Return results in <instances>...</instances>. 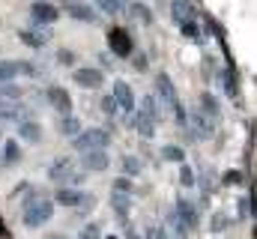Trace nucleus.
I'll return each instance as SVG.
<instances>
[{
	"label": "nucleus",
	"instance_id": "24",
	"mask_svg": "<svg viewBox=\"0 0 257 239\" xmlns=\"http://www.w3.org/2000/svg\"><path fill=\"white\" fill-rule=\"evenodd\" d=\"M221 84H224V93L230 99H239V87H236V72L233 69H224L221 72Z\"/></svg>",
	"mask_w": 257,
	"mask_h": 239
},
{
	"label": "nucleus",
	"instance_id": "5",
	"mask_svg": "<svg viewBox=\"0 0 257 239\" xmlns=\"http://www.w3.org/2000/svg\"><path fill=\"white\" fill-rule=\"evenodd\" d=\"M108 45H111V54H117V57H132V51H135V42L123 27L108 30Z\"/></svg>",
	"mask_w": 257,
	"mask_h": 239
},
{
	"label": "nucleus",
	"instance_id": "19",
	"mask_svg": "<svg viewBox=\"0 0 257 239\" xmlns=\"http://www.w3.org/2000/svg\"><path fill=\"white\" fill-rule=\"evenodd\" d=\"M132 123H135V132H138L141 138H153V135H156V123H153V120L147 117L144 111H138Z\"/></svg>",
	"mask_w": 257,
	"mask_h": 239
},
{
	"label": "nucleus",
	"instance_id": "16",
	"mask_svg": "<svg viewBox=\"0 0 257 239\" xmlns=\"http://www.w3.org/2000/svg\"><path fill=\"white\" fill-rule=\"evenodd\" d=\"M18 39L30 48H45L48 45V30H18Z\"/></svg>",
	"mask_w": 257,
	"mask_h": 239
},
{
	"label": "nucleus",
	"instance_id": "9",
	"mask_svg": "<svg viewBox=\"0 0 257 239\" xmlns=\"http://www.w3.org/2000/svg\"><path fill=\"white\" fill-rule=\"evenodd\" d=\"M72 81L78 84V87H84V90H96V87H102V72L99 69H93V66H78L75 69V75H72Z\"/></svg>",
	"mask_w": 257,
	"mask_h": 239
},
{
	"label": "nucleus",
	"instance_id": "7",
	"mask_svg": "<svg viewBox=\"0 0 257 239\" xmlns=\"http://www.w3.org/2000/svg\"><path fill=\"white\" fill-rule=\"evenodd\" d=\"M30 18H33V24H54L57 18H60V9L51 3V0H36L33 6H30Z\"/></svg>",
	"mask_w": 257,
	"mask_h": 239
},
{
	"label": "nucleus",
	"instance_id": "26",
	"mask_svg": "<svg viewBox=\"0 0 257 239\" xmlns=\"http://www.w3.org/2000/svg\"><path fill=\"white\" fill-rule=\"evenodd\" d=\"M111 206H114L117 215H128V209H132V197H128V194H120V191H114Z\"/></svg>",
	"mask_w": 257,
	"mask_h": 239
},
{
	"label": "nucleus",
	"instance_id": "23",
	"mask_svg": "<svg viewBox=\"0 0 257 239\" xmlns=\"http://www.w3.org/2000/svg\"><path fill=\"white\" fill-rule=\"evenodd\" d=\"M200 114H206L209 120H218V102H215V96L212 93H203L200 96V108H197Z\"/></svg>",
	"mask_w": 257,
	"mask_h": 239
},
{
	"label": "nucleus",
	"instance_id": "37",
	"mask_svg": "<svg viewBox=\"0 0 257 239\" xmlns=\"http://www.w3.org/2000/svg\"><path fill=\"white\" fill-rule=\"evenodd\" d=\"M114 191H120V194H128V191H132V179H128V177L114 179Z\"/></svg>",
	"mask_w": 257,
	"mask_h": 239
},
{
	"label": "nucleus",
	"instance_id": "6",
	"mask_svg": "<svg viewBox=\"0 0 257 239\" xmlns=\"http://www.w3.org/2000/svg\"><path fill=\"white\" fill-rule=\"evenodd\" d=\"M33 120V111L24 102H3L0 99V123H24Z\"/></svg>",
	"mask_w": 257,
	"mask_h": 239
},
{
	"label": "nucleus",
	"instance_id": "14",
	"mask_svg": "<svg viewBox=\"0 0 257 239\" xmlns=\"http://www.w3.org/2000/svg\"><path fill=\"white\" fill-rule=\"evenodd\" d=\"M18 138L24 144H39L42 141V126L36 120H24V123H18Z\"/></svg>",
	"mask_w": 257,
	"mask_h": 239
},
{
	"label": "nucleus",
	"instance_id": "2",
	"mask_svg": "<svg viewBox=\"0 0 257 239\" xmlns=\"http://www.w3.org/2000/svg\"><path fill=\"white\" fill-rule=\"evenodd\" d=\"M108 147H111V132H105V129H87V132H78L72 138V150H78V153L108 150Z\"/></svg>",
	"mask_w": 257,
	"mask_h": 239
},
{
	"label": "nucleus",
	"instance_id": "42",
	"mask_svg": "<svg viewBox=\"0 0 257 239\" xmlns=\"http://www.w3.org/2000/svg\"><path fill=\"white\" fill-rule=\"evenodd\" d=\"M45 239H69V236H66V233H48Z\"/></svg>",
	"mask_w": 257,
	"mask_h": 239
},
{
	"label": "nucleus",
	"instance_id": "31",
	"mask_svg": "<svg viewBox=\"0 0 257 239\" xmlns=\"http://www.w3.org/2000/svg\"><path fill=\"white\" fill-rule=\"evenodd\" d=\"M78 239H102V227H99L96 221H90V224H84V227L78 230Z\"/></svg>",
	"mask_w": 257,
	"mask_h": 239
},
{
	"label": "nucleus",
	"instance_id": "41",
	"mask_svg": "<svg viewBox=\"0 0 257 239\" xmlns=\"http://www.w3.org/2000/svg\"><path fill=\"white\" fill-rule=\"evenodd\" d=\"M135 69H138V72H147V57H138V60H135Z\"/></svg>",
	"mask_w": 257,
	"mask_h": 239
},
{
	"label": "nucleus",
	"instance_id": "12",
	"mask_svg": "<svg viewBox=\"0 0 257 239\" xmlns=\"http://www.w3.org/2000/svg\"><path fill=\"white\" fill-rule=\"evenodd\" d=\"M45 99H48V105L57 114H72V96L66 93L63 87H48L45 90Z\"/></svg>",
	"mask_w": 257,
	"mask_h": 239
},
{
	"label": "nucleus",
	"instance_id": "45",
	"mask_svg": "<svg viewBox=\"0 0 257 239\" xmlns=\"http://www.w3.org/2000/svg\"><path fill=\"white\" fill-rule=\"evenodd\" d=\"M0 138H3V123H0Z\"/></svg>",
	"mask_w": 257,
	"mask_h": 239
},
{
	"label": "nucleus",
	"instance_id": "4",
	"mask_svg": "<svg viewBox=\"0 0 257 239\" xmlns=\"http://www.w3.org/2000/svg\"><path fill=\"white\" fill-rule=\"evenodd\" d=\"M186 126H192L194 138H200V141H206V138L215 135V120H209L206 114H200L197 108H192V111L186 114Z\"/></svg>",
	"mask_w": 257,
	"mask_h": 239
},
{
	"label": "nucleus",
	"instance_id": "15",
	"mask_svg": "<svg viewBox=\"0 0 257 239\" xmlns=\"http://www.w3.org/2000/svg\"><path fill=\"white\" fill-rule=\"evenodd\" d=\"M66 12H69V18L84 21V24L96 21V9H93V6H87V3H78V0H72V3L66 6Z\"/></svg>",
	"mask_w": 257,
	"mask_h": 239
},
{
	"label": "nucleus",
	"instance_id": "33",
	"mask_svg": "<svg viewBox=\"0 0 257 239\" xmlns=\"http://www.w3.org/2000/svg\"><path fill=\"white\" fill-rule=\"evenodd\" d=\"M236 215H239L242 221H245V218H251V197H248V194L236 200Z\"/></svg>",
	"mask_w": 257,
	"mask_h": 239
},
{
	"label": "nucleus",
	"instance_id": "20",
	"mask_svg": "<svg viewBox=\"0 0 257 239\" xmlns=\"http://www.w3.org/2000/svg\"><path fill=\"white\" fill-rule=\"evenodd\" d=\"M21 75V63L15 60H0V84H9Z\"/></svg>",
	"mask_w": 257,
	"mask_h": 239
},
{
	"label": "nucleus",
	"instance_id": "27",
	"mask_svg": "<svg viewBox=\"0 0 257 239\" xmlns=\"http://www.w3.org/2000/svg\"><path fill=\"white\" fill-rule=\"evenodd\" d=\"M0 99H24V90H21L15 81H9V84H0Z\"/></svg>",
	"mask_w": 257,
	"mask_h": 239
},
{
	"label": "nucleus",
	"instance_id": "18",
	"mask_svg": "<svg viewBox=\"0 0 257 239\" xmlns=\"http://www.w3.org/2000/svg\"><path fill=\"white\" fill-rule=\"evenodd\" d=\"M57 132L66 135V138H75V135L81 132V120L75 117V114H60V120H57Z\"/></svg>",
	"mask_w": 257,
	"mask_h": 239
},
{
	"label": "nucleus",
	"instance_id": "46",
	"mask_svg": "<svg viewBox=\"0 0 257 239\" xmlns=\"http://www.w3.org/2000/svg\"><path fill=\"white\" fill-rule=\"evenodd\" d=\"M168 239H171V236H168ZM174 239H177V236H174Z\"/></svg>",
	"mask_w": 257,
	"mask_h": 239
},
{
	"label": "nucleus",
	"instance_id": "39",
	"mask_svg": "<svg viewBox=\"0 0 257 239\" xmlns=\"http://www.w3.org/2000/svg\"><path fill=\"white\" fill-rule=\"evenodd\" d=\"M236 182H242V174H239V171H227V177H224V185H236Z\"/></svg>",
	"mask_w": 257,
	"mask_h": 239
},
{
	"label": "nucleus",
	"instance_id": "38",
	"mask_svg": "<svg viewBox=\"0 0 257 239\" xmlns=\"http://www.w3.org/2000/svg\"><path fill=\"white\" fill-rule=\"evenodd\" d=\"M102 111H105L108 117H114V114H117V102H114L111 96H105V99H102Z\"/></svg>",
	"mask_w": 257,
	"mask_h": 239
},
{
	"label": "nucleus",
	"instance_id": "3",
	"mask_svg": "<svg viewBox=\"0 0 257 239\" xmlns=\"http://www.w3.org/2000/svg\"><path fill=\"white\" fill-rule=\"evenodd\" d=\"M54 200H57L60 206H69V209H87V206L93 203V194H87V191H78V188H69V185H63V188L54 194Z\"/></svg>",
	"mask_w": 257,
	"mask_h": 239
},
{
	"label": "nucleus",
	"instance_id": "22",
	"mask_svg": "<svg viewBox=\"0 0 257 239\" xmlns=\"http://www.w3.org/2000/svg\"><path fill=\"white\" fill-rule=\"evenodd\" d=\"M18 159H21V147H18V141H6V144H3L0 165H15Z\"/></svg>",
	"mask_w": 257,
	"mask_h": 239
},
{
	"label": "nucleus",
	"instance_id": "28",
	"mask_svg": "<svg viewBox=\"0 0 257 239\" xmlns=\"http://www.w3.org/2000/svg\"><path fill=\"white\" fill-rule=\"evenodd\" d=\"M162 156H165L168 162H180V165L186 162V153H183V147H177V144H168V147L162 150Z\"/></svg>",
	"mask_w": 257,
	"mask_h": 239
},
{
	"label": "nucleus",
	"instance_id": "30",
	"mask_svg": "<svg viewBox=\"0 0 257 239\" xmlns=\"http://www.w3.org/2000/svg\"><path fill=\"white\" fill-rule=\"evenodd\" d=\"M120 165H123L126 177H138V174H141V162H138L135 156H123V159H120Z\"/></svg>",
	"mask_w": 257,
	"mask_h": 239
},
{
	"label": "nucleus",
	"instance_id": "44",
	"mask_svg": "<svg viewBox=\"0 0 257 239\" xmlns=\"http://www.w3.org/2000/svg\"><path fill=\"white\" fill-rule=\"evenodd\" d=\"M3 230H6V227H3V221H0V233H3Z\"/></svg>",
	"mask_w": 257,
	"mask_h": 239
},
{
	"label": "nucleus",
	"instance_id": "35",
	"mask_svg": "<svg viewBox=\"0 0 257 239\" xmlns=\"http://www.w3.org/2000/svg\"><path fill=\"white\" fill-rule=\"evenodd\" d=\"M180 30H183V36H189V39H200V27H197V21H183L180 24Z\"/></svg>",
	"mask_w": 257,
	"mask_h": 239
},
{
	"label": "nucleus",
	"instance_id": "17",
	"mask_svg": "<svg viewBox=\"0 0 257 239\" xmlns=\"http://www.w3.org/2000/svg\"><path fill=\"white\" fill-rule=\"evenodd\" d=\"M171 15L177 18V24H183V21H192V18H194L192 0H171Z\"/></svg>",
	"mask_w": 257,
	"mask_h": 239
},
{
	"label": "nucleus",
	"instance_id": "25",
	"mask_svg": "<svg viewBox=\"0 0 257 239\" xmlns=\"http://www.w3.org/2000/svg\"><path fill=\"white\" fill-rule=\"evenodd\" d=\"M93 3H96L99 12H105V15H117V12L126 9V0H93Z\"/></svg>",
	"mask_w": 257,
	"mask_h": 239
},
{
	"label": "nucleus",
	"instance_id": "8",
	"mask_svg": "<svg viewBox=\"0 0 257 239\" xmlns=\"http://www.w3.org/2000/svg\"><path fill=\"white\" fill-rule=\"evenodd\" d=\"M108 165H111V159H108L105 150H87V153H81V168L87 174H102V171H108Z\"/></svg>",
	"mask_w": 257,
	"mask_h": 239
},
{
	"label": "nucleus",
	"instance_id": "43",
	"mask_svg": "<svg viewBox=\"0 0 257 239\" xmlns=\"http://www.w3.org/2000/svg\"><path fill=\"white\" fill-rule=\"evenodd\" d=\"M126 239H144V236H141V233H135V230H128V233H126Z\"/></svg>",
	"mask_w": 257,
	"mask_h": 239
},
{
	"label": "nucleus",
	"instance_id": "29",
	"mask_svg": "<svg viewBox=\"0 0 257 239\" xmlns=\"http://www.w3.org/2000/svg\"><path fill=\"white\" fill-rule=\"evenodd\" d=\"M141 111L153 120V123H159V105H156V99H153V96H144V102H141Z\"/></svg>",
	"mask_w": 257,
	"mask_h": 239
},
{
	"label": "nucleus",
	"instance_id": "21",
	"mask_svg": "<svg viewBox=\"0 0 257 239\" xmlns=\"http://www.w3.org/2000/svg\"><path fill=\"white\" fill-rule=\"evenodd\" d=\"M168 227H171V230L177 233V239H186V236H189V233H192V230H189V227L183 224V218L177 215V209H174V206L168 209Z\"/></svg>",
	"mask_w": 257,
	"mask_h": 239
},
{
	"label": "nucleus",
	"instance_id": "11",
	"mask_svg": "<svg viewBox=\"0 0 257 239\" xmlns=\"http://www.w3.org/2000/svg\"><path fill=\"white\" fill-rule=\"evenodd\" d=\"M75 174V162L69 159V156H63V159H54L51 165H48V179L51 182H60V185H66V179Z\"/></svg>",
	"mask_w": 257,
	"mask_h": 239
},
{
	"label": "nucleus",
	"instance_id": "36",
	"mask_svg": "<svg viewBox=\"0 0 257 239\" xmlns=\"http://www.w3.org/2000/svg\"><path fill=\"white\" fill-rule=\"evenodd\" d=\"M75 60H78V54L69 51V48H60V51H57V63H60V66H75Z\"/></svg>",
	"mask_w": 257,
	"mask_h": 239
},
{
	"label": "nucleus",
	"instance_id": "13",
	"mask_svg": "<svg viewBox=\"0 0 257 239\" xmlns=\"http://www.w3.org/2000/svg\"><path fill=\"white\" fill-rule=\"evenodd\" d=\"M174 209H177V215L183 218V224H186L189 230H194V227H197V206H194L192 200L180 197V200L174 203Z\"/></svg>",
	"mask_w": 257,
	"mask_h": 239
},
{
	"label": "nucleus",
	"instance_id": "32",
	"mask_svg": "<svg viewBox=\"0 0 257 239\" xmlns=\"http://www.w3.org/2000/svg\"><path fill=\"white\" fill-rule=\"evenodd\" d=\"M132 15H135L138 21H144V24H150V21H153V12H150L144 3H132Z\"/></svg>",
	"mask_w": 257,
	"mask_h": 239
},
{
	"label": "nucleus",
	"instance_id": "40",
	"mask_svg": "<svg viewBox=\"0 0 257 239\" xmlns=\"http://www.w3.org/2000/svg\"><path fill=\"white\" fill-rule=\"evenodd\" d=\"M227 227V218L224 215H212V230H224Z\"/></svg>",
	"mask_w": 257,
	"mask_h": 239
},
{
	"label": "nucleus",
	"instance_id": "10",
	"mask_svg": "<svg viewBox=\"0 0 257 239\" xmlns=\"http://www.w3.org/2000/svg\"><path fill=\"white\" fill-rule=\"evenodd\" d=\"M111 99L117 102V111H123V114H132L135 111V93H132V87H128L126 81H114Z\"/></svg>",
	"mask_w": 257,
	"mask_h": 239
},
{
	"label": "nucleus",
	"instance_id": "1",
	"mask_svg": "<svg viewBox=\"0 0 257 239\" xmlns=\"http://www.w3.org/2000/svg\"><path fill=\"white\" fill-rule=\"evenodd\" d=\"M51 215H54V200H48V197H30V200L24 203L21 224H24V227H30V230H36V227L48 224V221H51Z\"/></svg>",
	"mask_w": 257,
	"mask_h": 239
},
{
	"label": "nucleus",
	"instance_id": "34",
	"mask_svg": "<svg viewBox=\"0 0 257 239\" xmlns=\"http://www.w3.org/2000/svg\"><path fill=\"white\" fill-rule=\"evenodd\" d=\"M194 182H197L194 171L189 168V165H183V168H180V185H183V188H192Z\"/></svg>",
	"mask_w": 257,
	"mask_h": 239
}]
</instances>
